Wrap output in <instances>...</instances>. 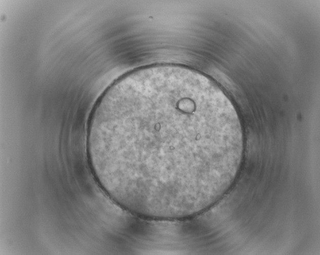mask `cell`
Listing matches in <instances>:
<instances>
[{
  "mask_svg": "<svg viewBox=\"0 0 320 255\" xmlns=\"http://www.w3.org/2000/svg\"><path fill=\"white\" fill-rule=\"evenodd\" d=\"M244 140L231 101L211 79L174 65L114 83L92 115L88 149L99 183L144 216L195 213L233 182Z\"/></svg>",
  "mask_w": 320,
  "mask_h": 255,
  "instance_id": "6da1fadb",
  "label": "cell"
}]
</instances>
